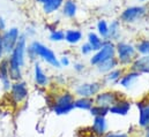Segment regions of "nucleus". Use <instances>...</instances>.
Instances as JSON below:
<instances>
[{
    "label": "nucleus",
    "instance_id": "nucleus-10",
    "mask_svg": "<svg viewBox=\"0 0 149 137\" xmlns=\"http://www.w3.org/2000/svg\"><path fill=\"white\" fill-rule=\"evenodd\" d=\"M20 36H21V31L17 27H10L1 34L2 46H3V50H5L6 57L12 53V51L14 50V47L17 44V40H19Z\"/></svg>",
    "mask_w": 149,
    "mask_h": 137
},
{
    "label": "nucleus",
    "instance_id": "nucleus-37",
    "mask_svg": "<svg viewBox=\"0 0 149 137\" xmlns=\"http://www.w3.org/2000/svg\"><path fill=\"white\" fill-rule=\"evenodd\" d=\"M80 137H97V136H96V135H94V134H93V133L89 130L88 133H86V134H82V135H81Z\"/></svg>",
    "mask_w": 149,
    "mask_h": 137
},
{
    "label": "nucleus",
    "instance_id": "nucleus-5",
    "mask_svg": "<svg viewBox=\"0 0 149 137\" xmlns=\"http://www.w3.org/2000/svg\"><path fill=\"white\" fill-rule=\"evenodd\" d=\"M9 102L14 106H20L27 102L29 98V86L26 81H16L12 83V86L8 91Z\"/></svg>",
    "mask_w": 149,
    "mask_h": 137
},
{
    "label": "nucleus",
    "instance_id": "nucleus-29",
    "mask_svg": "<svg viewBox=\"0 0 149 137\" xmlns=\"http://www.w3.org/2000/svg\"><path fill=\"white\" fill-rule=\"evenodd\" d=\"M49 39H50L51 42H54V43L64 42V40H65V31H64V30H61V29L52 30V31H50Z\"/></svg>",
    "mask_w": 149,
    "mask_h": 137
},
{
    "label": "nucleus",
    "instance_id": "nucleus-25",
    "mask_svg": "<svg viewBox=\"0 0 149 137\" xmlns=\"http://www.w3.org/2000/svg\"><path fill=\"white\" fill-rule=\"evenodd\" d=\"M94 106V98H79L76 97L74 100V108L81 111H90Z\"/></svg>",
    "mask_w": 149,
    "mask_h": 137
},
{
    "label": "nucleus",
    "instance_id": "nucleus-12",
    "mask_svg": "<svg viewBox=\"0 0 149 137\" xmlns=\"http://www.w3.org/2000/svg\"><path fill=\"white\" fill-rule=\"evenodd\" d=\"M132 106H133L132 100H130L128 98H126L124 96L121 99H119L114 104L111 108H109V114L118 115V116H126L131 112Z\"/></svg>",
    "mask_w": 149,
    "mask_h": 137
},
{
    "label": "nucleus",
    "instance_id": "nucleus-40",
    "mask_svg": "<svg viewBox=\"0 0 149 137\" xmlns=\"http://www.w3.org/2000/svg\"><path fill=\"white\" fill-rule=\"evenodd\" d=\"M140 1H142V2H143V1H147V0H140Z\"/></svg>",
    "mask_w": 149,
    "mask_h": 137
},
{
    "label": "nucleus",
    "instance_id": "nucleus-7",
    "mask_svg": "<svg viewBox=\"0 0 149 137\" xmlns=\"http://www.w3.org/2000/svg\"><path fill=\"white\" fill-rule=\"evenodd\" d=\"M148 13V8L146 6H130L126 7L119 17V22L120 23H125V24H133L139 22L140 20H142Z\"/></svg>",
    "mask_w": 149,
    "mask_h": 137
},
{
    "label": "nucleus",
    "instance_id": "nucleus-9",
    "mask_svg": "<svg viewBox=\"0 0 149 137\" xmlns=\"http://www.w3.org/2000/svg\"><path fill=\"white\" fill-rule=\"evenodd\" d=\"M123 97L124 95L120 91H116L113 89H107V90H102L94 97V104L109 109Z\"/></svg>",
    "mask_w": 149,
    "mask_h": 137
},
{
    "label": "nucleus",
    "instance_id": "nucleus-16",
    "mask_svg": "<svg viewBox=\"0 0 149 137\" xmlns=\"http://www.w3.org/2000/svg\"><path fill=\"white\" fill-rule=\"evenodd\" d=\"M131 70H134L141 75H149V55H138L130 67Z\"/></svg>",
    "mask_w": 149,
    "mask_h": 137
},
{
    "label": "nucleus",
    "instance_id": "nucleus-32",
    "mask_svg": "<svg viewBox=\"0 0 149 137\" xmlns=\"http://www.w3.org/2000/svg\"><path fill=\"white\" fill-rule=\"evenodd\" d=\"M59 64H60V67H68L71 65V60L68 57L63 55L61 58H59Z\"/></svg>",
    "mask_w": 149,
    "mask_h": 137
},
{
    "label": "nucleus",
    "instance_id": "nucleus-36",
    "mask_svg": "<svg viewBox=\"0 0 149 137\" xmlns=\"http://www.w3.org/2000/svg\"><path fill=\"white\" fill-rule=\"evenodd\" d=\"M5 57H6V53H5V50L2 46V38H1V33H0V60L3 59Z\"/></svg>",
    "mask_w": 149,
    "mask_h": 137
},
{
    "label": "nucleus",
    "instance_id": "nucleus-31",
    "mask_svg": "<svg viewBox=\"0 0 149 137\" xmlns=\"http://www.w3.org/2000/svg\"><path fill=\"white\" fill-rule=\"evenodd\" d=\"M80 52H81L82 55H89V54L93 53L94 51H93L91 46H90L88 43H83V44L81 45V47H80Z\"/></svg>",
    "mask_w": 149,
    "mask_h": 137
},
{
    "label": "nucleus",
    "instance_id": "nucleus-23",
    "mask_svg": "<svg viewBox=\"0 0 149 137\" xmlns=\"http://www.w3.org/2000/svg\"><path fill=\"white\" fill-rule=\"evenodd\" d=\"M120 22L118 20H113L111 23L109 24V37L108 40L111 42H119L120 38Z\"/></svg>",
    "mask_w": 149,
    "mask_h": 137
},
{
    "label": "nucleus",
    "instance_id": "nucleus-28",
    "mask_svg": "<svg viewBox=\"0 0 149 137\" xmlns=\"http://www.w3.org/2000/svg\"><path fill=\"white\" fill-rule=\"evenodd\" d=\"M134 46H135L138 54L149 55V39H140Z\"/></svg>",
    "mask_w": 149,
    "mask_h": 137
},
{
    "label": "nucleus",
    "instance_id": "nucleus-14",
    "mask_svg": "<svg viewBox=\"0 0 149 137\" xmlns=\"http://www.w3.org/2000/svg\"><path fill=\"white\" fill-rule=\"evenodd\" d=\"M13 81L9 77V66H8V59L5 57L0 60V84L5 92H8L12 86Z\"/></svg>",
    "mask_w": 149,
    "mask_h": 137
},
{
    "label": "nucleus",
    "instance_id": "nucleus-2",
    "mask_svg": "<svg viewBox=\"0 0 149 137\" xmlns=\"http://www.w3.org/2000/svg\"><path fill=\"white\" fill-rule=\"evenodd\" d=\"M74 93L67 89H64L54 95H49L47 96V105L50 106L51 111L58 115H67L74 111Z\"/></svg>",
    "mask_w": 149,
    "mask_h": 137
},
{
    "label": "nucleus",
    "instance_id": "nucleus-20",
    "mask_svg": "<svg viewBox=\"0 0 149 137\" xmlns=\"http://www.w3.org/2000/svg\"><path fill=\"white\" fill-rule=\"evenodd\" d=\"M83 38V34L80 29L72 28V29H67L65 31V42L68 43L70 45H76L79 44Z\"/></svg>",
    "mask_w": 149,
    "mask_h": 137
},
{
    "label": "nucleus",
    "instance_id": "nucleus-38",
    "mask_svg": "<svg viewBox=\"0 0 149 137\" xmlns=\"http://www.w3.org/2000/svg\"><path fill=\"white\" fill-rule=\"evenodd\" d=\"M142 137H149V127L147 129L142 130Z\"/></svg>",
    "mask_w": 149,
    "mask_h": 137
},
{
    "label": "nucleus",
    "instance_id": "nucleus-13",
    "mask_svg": "<svg viewBox=\"0 0 149 137\" xmlns=\"http://www.w3.org/2000/svg\"><path fill=\"white\" fill-rule=\"evenodd\" d=\"M33 78L35 84L39 88H47L50 84V77L49 75L45 73V70L40 66V64L38 61L34 62V67H33Z\"/></svg>",
    "mask_w": 149,
    "mask_h": 137
},
{
    "label": "nucleus",
    "instance_id": "nucleus-1",
    "mask_svg": "<svg viewBox=\"0 0 149 137\" xmlns=\"http://www.w3.org/2000/svg\"><path fill=\"white\" fill-rule=\"evenodd\" d=\"M27 37L21 34L16 46L14 47L12 53L7 55L9 66V77L13 82L23 80V69L27 60Z\"/></svg>",
    "mask_w": 149,
    "mask_h": 137
},
{
    "label": "nucleus",
    "instance_id": "nucleus-30",
    "mask_svg": "<svg viewBox=\"0 0 149 137\" xmlns=\"http://www.w3.org/2000/svg\"><path fill=\"white\" fill-rule=\"evenodd\" d=\"M102 137H132V136H131L128 133H126V131H120V130H118V131L108 130Z\"/></svg>",
    "mask_w": 149,
    "mask_h": 137
},
{
    "label": "nucleus",
    "instance_id": "nucleus-17",
    "mask_svg": "<svg viewBox=\"0 0 149 137\" xmlns=\"http://www.w3.org/2000/svg\"><path fill=\"white\" fill-rule=\"evenodd\" d=\"M89 130L97 137H102L108 131V121L107 118H94L93 123Z\"/></svg>",
    "mask_w": 149,
    "mask_h": 137
},
{
    "label": "nucleus",
    "instance_id": "nucleus-26",
    "mask_svg": "<svg viewBox=\"0 0 149 137\" xmlns=\"http://www.w3.org/2000/svg\"><path fill=\"white\" fill-rule=\"evenodd\" d=\"M96 28H97V34L102 39H104V40L108 39V37H109V23L107 20L100 19L97 21Z\"/></svg>",
    "mask_w": 149,
    "mask_h": 137
},
{
    "label": "nucleus",
    "instance_id": "nucleus-15",
    "mask_svg": "<svg viewBox=\"0 0 149 137\" xmlns=\"http://www.w3.org/2000/svg\"><path fill=\"white\" fill-rule=\"evenodd\" d=\"M125 71H126L125 68L118 67V68L109 71L108 74L103 75V78L101 80L102 83H103V85H104V86H113V85H117V84L119 83V81H120V78H121V76L124 75Z\"/></svg>",
    "mask_w": 149,
    "mask_h": 137
},
{
    "label": "nucleus",
    "instance_id": "nucleus-34",
    "mask_svg": "<svg viewBox=\"0 0 149 137\" xmlns=\"http://www.w3.org/2000/svg\"><path fill=\"white\" fill-rule=\"evenodd\" d=\"M73 68H74V70L76 73H82V71L84 70V68H86V66H84L83 62H80V61H79V62H74Z\"/></svg>",
    "mask_w": 149,
    "mask_h": 137
},
{
    "label": "nucleus",
    "instance_id": "nucleus-24",
    "mask_svg": "<svg viewBox=\"0 0 149 137\" xmlns=\"http://www.w3.org/2000/svg\"><path fill=\"white\" fill-rule=\"evenodd\" d=\"M87 43L91 46V48H93V51L94 52H97L102 46H103V43H104V39H102L98 34H96V33H89L88 36H87Z\"/></svg>",
    "mask_w": 149,
    "mask_h": 137
},
{
    "label": "nucleus",
    "instance_id": "nucleus-27",
    "mask_svg": "<svg viewBox=\"0 0 149 137\" xmlns=\"http://www.w3.org/2000/svg\"><path fill=\"white\" fill-rule=\"evenodd\" d=\"M89 113L93 118H107L109 115V109L94 104V106L90 108Z\"/></svg>",
    "mask_w": 149,
    "mask_h": 137
},
{
    "label": "nucleus",
    "instance_id": "nucleus-35",
    "mask_svg": "<svg viewBox=\"0 0 149 137\" xmlns=\"http://www.w3.org/2000/svg\"><path fill=\"white\" fill-rule=\"evenodd\" d=\"M6 29H7V23H6L5 19L0 16V33L2 34V33L6 30Z\"/></svg>",
    "mask_w": 149,
    "mask_h": 137
},
{
    "label": "nucleus",
    "instance_id": "nucleus-18",
    "mask_svg": "<svg viewBox=\"0 0 149 137\" xmlns=\"http://www.w3.org/2000/svg\"><path fill=\"white\" fill-rule=\"evenodd\" d=\"M141 76H142L141 74H139V73H136V71H134V70L128 69V70L125 71L124 75L121 76V78H120L118 85H120L121 88H125V89H130V88L133 86V84H134Z\"/></svg>",
    "mask_w": 149,
    "mask_h": 137
},
{
    "label": "nucleus",
    "instance_id": "nucleus-3",
    "mask_svg": "<svg viewBox=\"0 0 149 137\" xmlns=\"http://www.w3.org/2000/svg\"><path fill=\"white\" fill-rule=\"evenodd\" d=\"M38 58L53 68H61L59 58L49 46L38 40H33L27 47V59L34 64L35 61H37Z\"/></svg>",
    "mask_w": 149,
    "mask_h": 137
},
{
    "label": "nucleus",
    "instance_id": "nucleus-33",
    "mask_svg": "<svg viewBox=\"0 0 149 137\" xmlns=\"http://www.w3.org/2000/svg\"><path fill=\"white\" fill-rule=\"evenodd\" d=\"M36 34V29H35V27H33V26H28L27 28H26V34H23L26 37H33V36H35Z\"/></svg>",
    "mask_w": 149,
    "mask_h": 137
},
{
    "label": "nucleus",
    "instance_id": "nucleus-22",
    "mask_svg": "<svg viewBox=\"0 0 149 137\" xmlns=\"http://www.w3.org/2000/svg\"><path fill=\"white\" fill-rule=\"evenodd\" d=\"M118 67H119V64H118V61H117V59H116V57H114V58H112V59H109V60H107V61L100 64V65L96 66L95 68L97 70V73H100V74H102V75H105V74H108L109 71L118 68Z\"/></svg>",
    "mask_w": 149,
    "mask_h": 137
},
{
    "label": "nucleus",
    "instance_id": "nucleus-19",
    "mask_svg": "<svg viewBox=\"0 0 149 137\" xmlns=\"http://www.w3.org/2000/svg\"><path fill=\"white\" fill-rule=\"evenodd\" d=\"M65 0H46L45 3L42 5V12L45 15H52L61 9Z\"/></svg>",
    "mask_w": 149,
    "mask_h": 137
},
{
    "label": "nucleus",
    "instance_id": "nucleus-39",
    "mask_svg": "<svg viewBox=\"0 0 149 137\" xmlns=\"http://www.w3.org/2000/svg\"><path fill=\"white\" fill-rule=\"evenodd\" d=\"M36 2H38L39 5H43V3H45V2H46V0H36Z\"/></svg>",
    "mask_w": 149,
    "mask_h": 137
},
{
    "label": "nucleus",
    "instance_id": "nucleus-8",
    "mask_svg": "<svg viewBox=\"0 0 149 137\" xmlns=\"http://www.w3.org/2000/svg\"><path fill=\"white\" fill-rule=\"evenodd\" d=\"M116 57V43H113L111 40L105 39L103 43V46L93 54V57L89 59V64L93 67L98 66L100 64L112 59Z\"/></svg>",
    "mask_w": 149,
    "mask_h": 137
},
{
    "label": "nucleus",
    "instance_id": "nucleus-11",
    "mask_svg": "<svg viewBox=\"0 0 149 137\" xmlns=\"http://www.w3.org/2000/svg\"><path fill=\"white\" fill-rule=\"evenodd\" d=\"M135 106L139 112L138 127L141 130H145L149 127V99L145 98V99L138 100L135 103Z\"/></svg>",
    "mask_w": 149,
    "mask_h": 137
},
{
    "label": "nucleus",
    "instance_id": "nucleus-6",
    "mask_svg": "<svg viewBox=\"0 0 149 137\" xmlns=\"http://www.w3.org/2000/svg\"><path fill=\"white\" fill-rule=\"evenodd\" d=\"M104 85L102 81H93V82H82L75 84L73 93L79 98H94L98 92L103 90Z\"/></svg>",
    "mask_w": 149,
    "mask_h": 137
},
{
    "label": "nucleus",
    "instance_id": "nucleus-21",
    "mask_svg": "<svg viewBox=\"0 0 149 137\" xmlns=\"http://www.w3.org/2000/svg\"><path fill=\"white\" fill-rule=\"evenodd\" d=\"M61 13L67 19H74L77 14V5L74 0H65L63 7H61Z\"/></svg>",
    "mask_w": 149,
    "mask_h": 137
},
{
    "label": "nucleus",
    "instance_id": "nucleus-4",
    "mask_svg": "<svg viewBox=\"0 0 149 137\" xmlns=\"http://www.w3.org/2000/svg\"><path fill=\"white\" fill-rule=\"evenodd\" d=\"M138 58V52L135 46L131 43L119 40L116 43V59L119 64V67L127 68L131 67L133 61Z\"/></svg>",
    "mask_w": 149,
    "mask_h": 137
}]
</instances>
